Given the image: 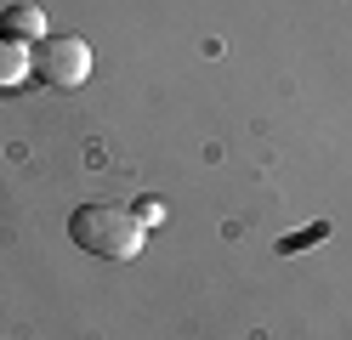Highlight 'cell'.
Wrapping results in <instances>:
<instances>
[{"mask_svg": "<svg viewBox=\"0 0 352 340\" xmlns=\"http://www.w3.org/2000/svg\"><path fill=\"white\" fill-rule=\"evenodd\" d=\"M142 233L148 227L137 221V210H125V204H80L69 216V238L97 261H137L142 256Z\"/></svg>", "mask_w": 352, "mask_h": 340, "instance_id": "obj_1", "label": "cell"}, {"mask_svg": "<svg viewBox=\"0 0 352 340\" xmlns=\"http://www.w3.org/2000/svg\"><path fill=\"white\" fill-rule=\"evenodd\" d=\"M137 221H142V227H160V221H165V204H160V199H142V204H137Z\"/></svg>", "mask_w": 352, "mask_h": 340, "instance_id": "obj_5", "label": "cell"}, {"mask_svg": "<svg viewBox=\"0 0 352 340\" xmlns=\"http://www.w3.org/2000/svg\"><path fill=\"white\" fill-rule=\"evenodd\" d=\"M34 68H40V80H46V85L74 91V85H85V80H91V45H85V40H74V34H52V40H40Z\"/></svg>", "mask_w": 352, "mask_h": 340, "instance_id": "obj_2", "label": "cell"}, {"mask_svg": "<svg viewBox=\"0 0 352 340\" xmlns=\"http://www.w3.org/2000/svg\"><path fill=\"white\" fill-rule=\"evenodd\" d=\"M0 34L29 45V40L46 34V12H40V6H6V17H0Z\"/></svg>", "mask_w": 352, "mask_h": 340, "instance_id": "obj_3", "label": "cell"}, {"mask_svg": "<svg viewBox=\"0 0 352 340\" xmlns=\"http://www.w3.org/2000/svg\"><path fill=\"white\" fill-rule=\"evenodd\" d=\"M29 80V52H23V40H6L0 34V91H17Z\"/></svg>", "mask_w": 352, "mask_h": 340, "instance_id": "obj_4", "label": "cell"}, {"mask_svg": "<svg viewBox=\"0 0 352 340\" xmlns=\"http://www.w3.org/2000/svg\"><path fill=\"white\" fill-rule=\"evenodd\" d=\"M329 233V227L318 221V227H307V233H296V238H284V256H290V249H301V244H313V238H324Z\"/></svg>", "mask_w": 352, "mask_h": 340, "instance_id": "obj_6", "label": "cell"}]
</instances>
